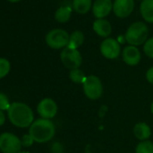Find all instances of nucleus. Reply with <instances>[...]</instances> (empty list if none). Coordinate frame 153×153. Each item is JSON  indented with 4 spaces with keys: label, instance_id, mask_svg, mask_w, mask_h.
<instances>
[{
    "label": "nucleus",
    "instance_id": "obj_1",
    "mask_svg": "<svg viewBox=\"0 0 153 153\" xmlns=\"http://www.w3.org/2000/svg\"><path fill=\"white\" fill-rule=\"evenodd\" d=\"M10 122L20 128L31 126L33 123V112L29 105L24 103H13L7 110Z\"/></svg>",
    "mask_w": 153,
    "mask_h": 153
},
{
    "label": "nucleus",
    "instance_id": "obj_2",
    "mask_svg": "<svg viewBox=\"0 0 153 153\" xmlns=\"http://www.w3.org/2000/svg\"><path fill=\"white\" fill-rule=\"evenodd\" d=\"M56 132L54 123L48 119L40 118L34 121L30 126L29 134L38 143H44L51 140Z\"/></svg>",
    "mask_w": 153,
    "mask_h": 153
},
{
    "label": "nucleus",
    "instance_id": "obj_3",
    "mask_svg": "<svg viewBox=\"0 0 153 153\" xmlns=\"http://www.w3.org/2000/svg\"><path fill=\"white\" fill-rule=\"evenodd\" d=\"M149 29L143 22L132 23L125 32L124 39L129 45L140 46L148 40Z\"/></svg>",
    "mask_w": 153,
    "mask_h": 153
},
{
    "label": "nucleus",
    "instance_id": "obj_4",
    "mask_svg": "<svg viewBox=\"0 0 153 153\" xmlns=\"http://www.w3.org/2000/svg\"><path fill=\"white\" fill-rule=\"evenodd\" d=\"M84 95L90 100L99 99L104 92L101 79L96 75H89L82 84Z\"/></svg>",
    "mask_w": 153,
    "mask_h": 153
},
{
    "label": "nucleus",
    "instance_id": "obj_5",
    "mask_svg": "<svg viewBox=\"0 0 153 153\" xmlns=\"http://www.w3.org/2000/svg\"><path fill=\"white\" fill-rule=\"evenodd\" d=\"M46 44L54 50L64 49L68 45L69 34L63 29H52L45 36Z\"/></svg>",
    "mask_w": 153,
    "mask_h": 153
},
{
    "label": "nucleus",
    "instance_id": "obj_6",
    "mask_svg": "<svg viewBox=\"0 0 153 153\" xmlns=\"http://www.w3.org/2000/svg\"><path fill=\"white\" fill-rule=\"evenodd\" d=\"M59 57L64 67L69 70L79 68L82 64V55L78 49L67 46L61 51Z\"/></svg>",
    "mask_w": 153,
    "mask_h": 153
},
{
    "label": "nucleus",
    "instance_id": "obj_7",
    "mask_svg": "<svg viewBox=\"0 0 153 153\" xmlns=\"http://www.w3.org/2000/svg\"><path fill=\"white\" fill-rule=\"evenodd\" d=\"M22 148L21 140L10 132L0 135V150L3 153H19Z\"/></svg>",
    "mask_w": 153,
    "mask_h": 153
},
{
    "label": "nucleus",
    "instance_id": "obj_8",
    "mask_svg": "<svg viewBox=\"0 0 153 153\" xmlns=\"http://www.w3.org/2000/svg\"><path fill=\"white\" fill-rule=\"evenodd\" d=\"M100 52L107 59H115L122 53L121 45L114 38H105L100 44Z\"/></svg>",
    "mask_w": 153,
    "mask_h": 153
},
{
    "label": "nucleus",
    "instance_id": "obj_9",
    "mask_svg": "<svg viewBox=\"0 0 153 153\" xmlns=\"http://www.w3.org/2000/svg\"><path fill=\"white\" fill-rule=\"evenodd\" d=\"M37 112L42 118L51 120L54 118L58 113V105L51 98H44L38 104Z\"/></svg>",
    "mask_w": 153,
    "mask_h": 153
},
{
    "label": "nucleus",
    "instance_id": "obj_10",
    "mask_svg": "<svg viewBox=\"0 0 153 153\" xmlns=\"http://www.w3.org/2000/svg\"><path fill=\"white\" fill-rule=\"evenodd\" d=\"M134 9V0H114L113 11L119 18H126Z\"/></svg>",
    "mask_w": 153,
    "mask_h": 153
},
{
    "label": "nucleus",
    "instance_id": "obj_11",
    "mask_svg": "<svg viewBox=\"0 0 153 153\" xmlns=\"http://www.w3.org/2000/svg\"><path fill=\"white\" fill-rule=\"evenodd\" d=\"M122 59L126 65L134 67L140 63L141 59V54L136 46L128 45L122 51Z\"/></svg>",
    "mask_w": 153,
    "mask_h": 153
},
{
    "label": "nucleus",
    "instance_id": "obj_12",
    "mask_svg": "<svg viewBox=\"0 0 153 153\" xmlns=\"http://www.w3.org/2000/svg\"><path fill=\"white\" fill-rule=\"evenodd\" d=\"M112 0H95L92 6V12L97 19H104L113 10Z\"/></svg>",
    "mask_w": 153,
    "mask_h": 153
},
{
    "label": "nucleus",
    "instance_id": "obj_13",
    "mask_svg": "<svg viewBox=\"0 0 153 153\" xmlns=\"http://www.w3.org/2000/svg\"><path fill=\"white\" fill-rule=\"evenodd\" d=\"M93 30L98 36L105 39L112 33V25L105 19H97L93 23Z\"/></svg>",
    "mask_w": 153,
    "mask_h": 153
},
{
    "label": "nucleus",
    "instance_id": "obj_14",
    "mask_svg": "<svg viewBox=\"0 0 153 153\" xmlns=\"http://www.w3.org/2000/svg\"><path fill=\"white\" fill-rule=\"evenodd\" d=\"M151 128L145 122H139L133 126V135L140 141L148 140L151 136Z\"/></svg>",
    "mask_w": 153,
    "mask_h": 153
},
{
    "label": "nucleus",
    "instance_id": "obj_15",
    "mask_svg": "<svg viewBox=\"0 0 153 153\" xmlns=\"http://www.w3.org/2000/svg\"><path fill=\"white\" fill-rule=\"evenodd\" d=\"M142 18L149 24H153V0H142L140 6Z\"/></svg>",
    "mask_w": 153,
    "mask_h": 153
},
{
    "label": "nucleus",
    "instance_id": "obj_16",
    "mask_svg": "<svg viewBox=\"0 0 153 153\" xmlns=\"http://www.w3.org/2000/svg\"><path fill=\"white\" fill-rule=\"evenodd\" d=\"M92 0H73L72 8L76 13L79 15H85L92 8Z\"/></svg>",
    "mask_w": 153,
    "mask_h": 153
},
{
    "label": "nucleus",
    "instance_id": "obj_17",
    "mask_svg": "<svg viewBox=\"0 0 153 153\" xmlns=\"http://www.w3.org/2000/svg\"><path fill=\"white\" fill-rule=\"evenodd\" d=\"M71 14H72V7L69 6H62L60 7H59L57 9V11L55 12V20L59 23L64 24L67 23L70 17H71Z\"/></svg>",
    "mask_w": 153,
    "mask_h": 153
},
{
    "label": "nucleus",
    "instance_id": "obj_18",
    "mask_svg": "<svg viewBox=\"0 0 153 153\" xmlns=\"http://www.w3.org/2000/svg\"><path fill=\"white\" fill-rule=\"evenodd\" d=\"M85 41V35L81 31H74L69 35V42L68 47L73 48V49H79Z\"/></svg>",
    "mask_w": 153,
    "mask_h": 153
},
{
    "label": "nucleus",
    "instance_id": "obj_19",
    "mask_svg": "<svg viewBox=\"0 0 153 153\" xmlns=\"http://www.w3.org/2000/svg\"><path fill=\"white\" fill-rule=\"evenodd\" d=\"M68 76H69V79L73 83H76V84H83L84 81L86 80L88 76L80 68H76V69L69 70Z\"/></svg>",
    "mask_w": 153,
    "mask_h": 153
},
{
    "label": "nucleus",
    "instance_id": "obj_20",
    "mask_svg": "<svg viewBox=\"0 0 153 153\" xmlns=\"http://www.w3.org/2000/svg\"><path fill=\"white\" fill-rule=\"evenodd\" d=\"M135 153H153V142L149 140L140 141L135 148Z\"/></svg>",
    "mask_w": 153,
    "mask_h": 153
},
{
    "label": "nucleus",
    "instance_id": "obj_21",
    "mask_svg": "<svg viewBox=\"0 0 153 153\" xmlns=\"http://www.w3.org/2000/svg\"><path fill=\"white\" fill-rule=\"evenodd\" d=\"M10 62L5 59L0 58V79H3L10 71Z\"/></svg>",
    "mask_w": 153,
    "mask_h": 153
},
{
    "label": "nucleus",
    "instance_id": "obj_22",
    "mask_svg": "<svg viewBox=\"0 0 153 153\" xmlns=\"http://www.w3.org/2000/svg\"><path fill=\"white\" fill-rule=\"evenodd\" d=\"M143 51L148 58L153 59V37L148 39L143 44Z\"/></svg>",
    "mask_w": 153,
    "mask_h": 153
},
{
    "label": "nucleus",
    "instance_id": "obj_23",
    "mask_svg": "<svg viewBox=\"0 0 153 153\" xmlns=\"http://www.w3.org/2000/svg\"><path fill=\"white\" fill-rule=\"evenodd\" d=\"M10 105H11L9 103V100H8L7 97L3 93H0V110H1V111L8 110Z\"/></svg>",
    "mask_w": 153,
    "mask_h": 153
},
{
    "label": "nucleus",
    "instance_id": "obj_24",
    "mask_svg": "<svg viewBox=\"0 0 153 153\" xmlns=\"http://www.w3.org/2000/svg\"><path fill=\"white\" fill-rule=\"evenodd\" d=\"M33 137L30 135V134H25L23 136V139L21 140V142H22V146H25V147H30L33 145Z\"/></svg>",
    "mask_w": 153,
    "mask_h": 153
},
{
    "label": "nucleus",
    "instance_id": "obj_25",
    "mask_svg": "<svg viewBox=\"0 0 153 153\" xmlns=\"http://www.w3.org/2000/svg\"><path fill=\"white\" fill-rule=\"evenodd\" d=\"M145 76H146V80L149 84L153 85V66L150 67L149 68H148V70L146 71Z\"/></svg>",
    "mask_w": 153,
    "mask_h": 153
},
{
    "label": "nucleus",
    "instance_id": "obj_26",
    "mask_svg": "<svg viewBox=\"0 0 153 153\" xmlns=\"http://www.w3.org/2000/svg\"><path fill=\"white\" fill-rule=\"evenodd\" d=\"M5 121H6L5 114L3 113V111L0 110V126H2L5 123Z\"/></svg>",
    "mask_w": 153,
    "mask_h": 153
},
{
    "label": "nucleus",
    "instance_id": "obj_27",
    "mask_svg": "<svg viewBox=\"0 0 153 153\" xmlns=\"http://www.w3.org/2000/svg\"><path fill=\"white\" fill-rule=\"evenodd\" d=\"M149 109H150V113L153 114V101L151 102V104H150V107H149Z\"/></svg>",
    "mask_w": 153,
    "mask_h": 153
},
{
    "label": "nucleus",
    "instance_id": "obj_28",
    "mask_svg": "<svg viewBox=\"0 0 153 153\" xmlns=\"http://www.w3.org/2000/svg\"><path fill=\"white\" fill-rule=\"evenodd\" d=\"M8 1H10V2H13V3H16V2H18V1H20V0H8Z\"/></svg>",
    "mask_w": 153,
    "mask_h": 153
},
{
    "label": "nucleus",
    "instance_id": "obj_29",
    "mask_svg": "<svg viewBox=\"0 0 153 153\" xmlns=\"http://www.w3.org/2000/svg\"><path fill=\"white\" fill-rule=\"evenodd\" d=\"M19 153H30V152H28V151H20Z\"/></svg>",
    "mask_w": 153,
    "mask_h": 153
},
{
    "label": "nucleus",
    "instance_id": "obj_30",
    "mask_svg": "<svg viewBox=\"0 0 153 153\" xmlns=\"http://www.w3.org/2000/svg\"><path fill=\"white\" fill-rule=\"evenodd\" d=\"M61 153H62V152H61Z\"/></svg>",
    "mask_w": 153,
    "mask_h": 153
}]
</instances>
